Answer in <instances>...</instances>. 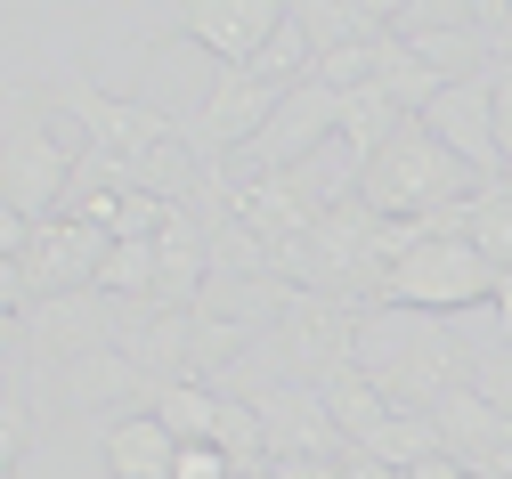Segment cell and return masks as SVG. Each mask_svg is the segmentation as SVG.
<instances>
[{
    "label": "cell",
    "instance_id": "7",
    "mask_svg": "<svg viewBox=\"0 0 512 479\" xmlns=\"http://www.w3.org/2000/svg\"><path fill=\"white\" fill-rule=\"evenodd\" d=\"M285 98H293V90H277V82H261V74H220V90H212L204 114H196V147H204V155H220V147H261Z\"/></svg>",
    "mask_w": 512,
    "mask_h": 479
},
{
    "label": "cell",
    "instance_id": "19",
    "mask_svg": "<svg viewBox=\"0 0 512 479\" xmlns=\"http://www.w3.org/2000/svg\"><path fill=\"white\" fill-rule=\"evenodd\" d=\"M244 479H285V471H277V463H269V471H244Z\"/></svg>",
    "mask_w": 512,
    "mask_h": 479
},
{
    "label": "cell",
    "instance_id": "6",
    "mask_svg": "<svg viewBox=\"0 0 512 479\" xmlns=\"http://www.w3.org/2000/svg\"><path fill=\"white\" fill-rule=\"evenodd\" d=\"M285 358L326 390L334 374H350V350H358V309L350 301H326V293H301L293 309H285Z\"/></svg>",
    "mask_w": 512,
    "mask_h": 479
},
{
    "label": "cell",
    "instance_id": "18",
    "mask_svg": "<svg viewBox=\"0 0 512 479\" xmlns=\"http://www.w3.org/2000/svg\"><path fill=\"white\" fill-rule=\"evenodd\" d=\"M496 333H504V350H512V277H504V293H496Z\"/></svg>",
    "mask_w": 512,
    "mask_h": 479
},
{
    "label": "cell",
    "instance_id": "14",
    "mask_svg": "<svg viewBox=\"0 0 512 479\" xmlns=\"http://www.w3.org/2000/svg\"><path fill=\"white\" fill-rule=\"evenodd\" d=\"M464 236H472V252H480V260H496L504 277H512V187H480V195H472Z\"/></svg>",
    "mask_w": 512,
    "mask_h": 479
},
{
    "label": "cell",
    "instance_id": "3",
    "mask_svg": "<svg viewBox=\"0 0 512 479\" xmlns=\"http://www.w3.org/2000/svg\"><path fill=\"white\" fill-rule=\"evenodd\" d=\"M285 25H293V9H277V0H187L179 9V33L204 57H220V74H252Z\"/></svg>",
    "mask_w": 512,
    "mask_h": 479
},
{
    "label": "cell",
    "instance_id": "9",
    "mask_svg": "<svg viewBox=\"0 0 512 479\" xmlns=\"http://www.w3.org/2000/svg\"><path fill=\"white\" fill-rule=\"evenodd\" d=\"M317 139H342V98L317 90V82H301V90L277 106L269 139L252 147V163H261V171H301V155H309Z\"/></svg>",
    "mask_w": 512,
    "mask_h": 479
},
{
    "label": "cell",
    "instance_id": "17",
    "mask_svg": "<svg viewBox=\"0 0 512 479\" xmlns=\"http://www.w3.org/2000/svg\"><path fill=\"white\" fill-rule=\"evenodd\" d=\"M496 147H504V179H512V65H496Z\"/></svg>",
    "mask_w": 512,
    "mask_h": 479
},
{
    "label": "cell",
    "instance_id": "4",
    "mask_svg": "<svg viewBox=\"0 0 512 479\" xmlns=\"http://www.w3.org/2000/svg\"><path fill=\"white\" fill-rule=\"evenodd\" d=\"M66 187H74L66 139L41 130V122H17V130H9V212H25V220H66V212H74Z\"/></svg>",
    "mask_w": 512,
    "mask_h": 479
},
{
    "label": "cell",
    "instance_id": "13",
    "mask_svg": "<svg viewBox=\"0 0 512 479\" xmlns=\"http://www.w3.org/2000/svg\"><path fill=\"white\" fill-rule=\"evenodd\" d=\"M439 455V423L431 415H391L374 431V447H366V463L374 471H415V463H431Z\"/></svg>",
    "mask_w": 512,
    "mask_h": 479
},
{
    "label": "cell",
    "instance_id": "16",
    "mask_svg": "<svg viewBox=\"0 0 512 479\" xmlns=\"http://www.w3.org/2000/svg\"><path fill=\"white\" fill-rule=\"evenodd\" d=\"M472 390H480L488 406H504V415H512V350H496V358H480V366H472Z\"/></svg>",
    "mask_w": 512,
    "mask_h": 479
},
{
    "label": "cell",
    "instance_id": "12",
    "mask_svg": "<svg viewBox=\"0 0 512 479\" xmlns=\"http://www.w3.org/2000/svg\"><path fill=\"white\" fill-rule=\"evenodd\" d=\"M326 415H334V431H342L350 447H374V431L391 423V398L374 390V374H366V366H350V374H334V382H326Z\"/></svg>",
    "mask_w": 512,
    "mask_h": 479
},
{
    "label": "cell",
    "instance_id": "11",
    "mask_svg": "<svg viewBox=\"0 0 512 479\" xmlns=\"http://www.w3.org/2000/svg\"><path fill=\"white\" fill-rule=\"evenodd\" d=\"M147 415L179 439V447H204L220 431V398L204 382H147Z\"/></svg>",
    "mask_w": 512,
    "mask_h": 479
},
{
    "label": "cell",
    "instance_id": "5",
    "mask_svg": "<svg viewBox=\"0 0 512 479\" xmlns=\"http://www.w3.org/2000/svg\"><path fill=\"white\" fill-rule=\"evenodd\" d=\"M423 122H431V139L456 155V163L504 179V147H496V65L472 74V82H456V90H439V106H431Z\"/></svg>",
    "mask_w": 512,
    "mask_h": 479
},
{
    "label": "cell",
    "instance_id": "2",
    "mask_svg": "<svg viewBox=\"0 0 512 479\" xmlns=\"http://www.w3.org/2000/svg\"><path fill=\"white\" fill-rule=\"evenodd\" d=\"M504 268L472 252V236H423L391 260L374 309H415V317H456V309H496Z\"/></svg>",
    "mask_w": 512,
    "mask_h": 479
},
{
    "label": "cell",
    "instance_id": "10",
    "mask_svg": "<svg viewBox=\"0 0 512 479\" xmlns=\"http://www.w3.org/2000/svg\"><path fill=\"white\" fill-rule=\"evenodd\" d=\"M106 471L114 479H179V439L155 415H122V423H106Z\"/></svg>",
    "mask_w": 512,
    "mask_h": 479
},
{
    "label": "cell",
    "instance_id": "1",
    "mask_svg": "<svg viewBox=\"0 0 512 479\" xmlns=\"http://www.w3.org/2000/svg\"><path fill=\"white\" fill-rule=\"evenodd\" d=\"M350 195L366 203L374 220H439V212H456V203L480 195V171L447 155V147L431 139V122H407L399 139L358 171Z\"/></svg>",
    "mask_w": 512,
    "mask_h": 479
},
{
    "label": "cell",
    "instance_id": "8",
    "mask_svg": "<svg viewBox=\"0 0 512 479\" xmlns=\"http://www.w3.org/2000/svg\"><path fill=\"white\" fill-rule=\"evenodd\" d=\"M114 309L106 301H90V293H66V301H41L25 325H9V333H33V350H41V366H82V358H98L106 350V325Z\"/></svg>",
    "mask_w": 512,
    "mask_h": 479
},
{
    "label": "cell",
    "instance_id": "15",
    "mask_svg": "<svg viewBox=\"0 0 512 479\" xmlns=\"http://www.w3.org/2000/svg\"><path fill=\"white\" fill-rule=\"evenodd\" d=\"M25 447H33V398H25V382H9V398H0V463H25Z\"/></svg>",
    "mask_w": 512,
    "mask_h": 479
}]
</instances>
